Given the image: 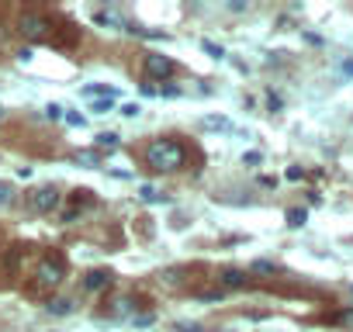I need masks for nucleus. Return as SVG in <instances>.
<instances>
[{
	"instance_id": "13",
	"label": "nucleus",
	"mask_w": 353,
	"mask_h": 332,
	"mask_svg": "<svg viewBox=\"0 0 353 332\" xmlns=\"http://www.w3.org/2000/svg\"><path fill=\"white\" fill-rule=\"evenodd\" d=\"M14 201V187L11 184H0V208H8Z\"/></svg>"
},
{
	"instance_id": "6",
	"label": "nucleus",
	"mask_w": 353,
	"mask_h": 332,
	"mask_svg": "<svg viewBox=\"0 0 353 332\" xmlns=\"http://www.w3.org/2000/svg\"><path fill=\"white\" fill-rule=\"evenodd\" d=\"M111 280H114L111 270H90L83 277V291H104V287H111Z\"/></svg>"
},
{
	"instance_id": "14",
	"label": "nucleus",
	"mask_w": 353,
	"mask_h": 332,
	"mask_svg": "<svg viewBox=\"0 0 353 332\" xmlns=\"http://www.w3.org/2000/svg\"><path fill=\"white\" fill-rule=\"evenodd\" d=\"M77 163H87V166H97V163H101V156H97V152H77Z\"/></svg>"
},
{
	"instance_id": "17",
	"label": "nucleus",
	"mask_w": 353,
	"mask_h": 332,
	"mask_svg": "<svg viewBox=\"0 0 353 332\" xmlns=\"http://www.w3.org/2000/svg\"><path fill=\"white\" fill-rule=\"evenodd\" d=\"M139 111H142L139 104H125V107H121V114H125V118H139Z\"/></svg>"
},
{
	"instance_id": "12",
	"label": "nucleus",
	"mask_w": 353,
	"mask_h": 332,
	"mask_svg": "<svg viewBox=\"0 0 353 332\" xmlns=\"http://www.w3.org/2000/svg\"><path fill=\"white\" fill-rule=\"evenodd\" d=\"M97 145H101V149H114V145H118V135H114V132H101V135H97Z\"/></svg>"
},
{
	"instance_id": "11",
	"label": "nucleus",
	"mask_w": 353,
	"mask_h": 332,
	"mask_svg": "<svg viewBox=\"0 0 353 332\" xmlns=\"http://www.w3.org/2000/svg\"><path fill=\"white\" fill-rule=\"evenodd\" d=\"M21 246H14L11 253H8V260H4V270H8V277H14V270H18V263H21Z\"/></svg>"
},
{
	"instance_id": "15",
	"label": "nucleus",
	"mask_w": 353,
	"mask_h": 332,
	"mask_svg": "<svg viewBox=\"0 0 353 332\" xmlns=\"http://www.w3.org/2000/svg\"><path fill=\"white\" fill-rule=\"evenodd\" d=\"M114 107V101H94V114H108Z\"/></svg>"
},
{
	"instance_id": "16",
	"label": "nucleus",
	"mask_w": 353,
	"mask_h": 332,
	"mask_svg": "<svg viewBox=\"0 0 353 332\" xmlns=\"http://www.w3.org/2000/svg\"><path fill=\"white\" fill-rule=\"evenodd\" d=\"M142 198H145V201H163V194H159L156 187H142Z\"/></svg>"
},
{
	"instance_id": "21",
	"label": "nucleus",
	"mask_w": 353,
	"mask_h": 332,
	"mask_svg": "<svg viewBox=\"0 0 353 332\" xmlns=\"http://www.w3.org/2000/svg\"><path fill=\"white\" fill-rule=\"evenodd\" d=\"M288 218H291V225H301L305 222V211H288Z\"/></svg>"
},
{
	"instance_id": "20",
	"label": "nucleus",
	"mask_w": 353,
	"mask_h": 332,
	"mask_svg": "<svg viewBox=\"0 0 353 332\" xmlns=\"http://www.w3.org/2000/svg\"><path fill=\"white\" fill-rule=\"evenodd\" d=\"M46 114H49V118H63V107H59V104H49Z\"/></svg>"
},
{
	"instance_id": "2",
	"label": "nucleus",
	"mask_w": 353,
	"mask_h": 332,
	"mask_svg": "<svg viewBox=\"0 0 353 332\" xmlns=\"http://www.w3.org/2000/svg\"><path fill=\"white\" fill-rule=\"evenodd\" d=\"M63 277H66V256H46L39 267H35V287H56V284H63Z\"/></svg>"
},
{
	"instance_id": "18",
	"label": "nucleus",
	"mask_w": 353,
	"mask_h": 332,
	"mask_svg": "<svg viewBox=\"0 0 353 332\" xmlns=\"http://www.w3.org/2000/svg\"><path fill=\"white\" fill-rule=\"evenodd\" d=\"M205 125H208V128H229L225 118H205Z\"/></svg>"
},
{
	"instance_id": "3",
	"label": "nucleus",
	"mask_w": 353,
	"mask_h": 332,
	"mask_svg": "<svg viewBox=\"0 0 353 332\" xmlns=\"http://www.w3.org/2000/svg\"><path fill=\"white\" fill-rule=\"evenodd\" d=\"M49 28H52V21H49L46 14L25 11V14L18 18V32H21L28 42H46V39H49Z\"/></svg>"
},
{
	"instance_id": "7",
	"label": "nucleus",
	"mask_w": 353,
	"mask_h": 332,
	"mask_svg": "<svg viewBox=\"0 0 353 332\" xmlns=\"http://www.w3.org/2000/svg\"><path fill=\"white\" fill-rule=\"evenodd\" d=\"M139 304H135V298H128V294H121V298H114L111 301V308H108V315L111 318H125V315H132Z\"/></svg>"
},
{
	"instance_id": "1",
	"label": "nucleus",
	"mask_w": 353,
	"mask_h": 332,
	"mask_svg": "<svg viewBox=\"0 0 353 332\" xmlns=\"http://www.w3.org/2000/svg\"><path fill=\"white\" fill-rule=\"evenodd\" d=\"M142 159L152 174H176L188 163V145L181 138H152L142 149Z\"/></svg>"
},
{
	"instance_id": "4",
	"label": "nucleus",
	"mask_w": 353,
	"mask_h": 332,
	"mask_svg": "<svg viewBox=\"0 0 353 332\" xmlns=\"http://www.w3.org/2000/svg\"><path fill=\"white\" fill-rule=\"evenodd\" d=\"M59 201H63V194H59L52 184L35 187V191L28 194V208H32V211H39V215H52V211L59 208Z\"/></svg>"
},
{
	"instance_id": "5",
	"label": "nucleus",
	"mask_w": 353,
	"mask_h": 332,
	"mask_svg": "<svg viewBox=\"0 0 353 332\" xmlns=\"http://www.w3.org/2000/svg\"><path fill=\"white\" fill-rule=\"evenodd\" d=\"M142 70H145V76H152V80H166V76H173L176 63H173L170 56H159V52H145V56H142Z\"/></svg>"
},
{
	"instance_id": "10",
	"label": "nucleus",
	"mask_w": 353,
	"mask_h": 332,
	"mask_svg": "<svg viewBox=\"0 0 353 332\" xmlns=\"http://www.w3.org/2000/svg\"><path fill=\"white\" fill-rule=\"evenodd\" d=\"M46 308H49V315H70L73 311V301L70 298H52Z\"/></svg>"
},
{
	"instance_id": "8",
	"label": "nucleus",
	"mask_w": 353,
	"mask_h": 332,
	"mask_svg": "<svg viewBox=\"0 0 353 332\" xmlns=\"http://www.w3.org/2000/svg\"><path fill=\"white\" fill-rule=\"evenodd\" d=\"M114 87H101V83H87L83 87V97H94V101H114Z\"/></svg>"
},
{
	"instance_id": "19",
	"label": "nucleus",
	"mask_w": 353,
	"mask_h": 332,
	"mask_svg": "<svg viewBox=\"0 0 353 332\" xmlns=\"http://www.w3.org/2000/svg\"><path fill=\"white\" fill-rule=\"evenodd\" d=\"M201 45H205V52H212V56H215V59H219V56H222V49H219V45H215V42H201Z\"/></svg>"
},
{
	"instance_id": "9",
	"label": "nucleus",
	"mask_w": 353,
	"mask_h": 332,
	"mask_svg": "<svg viewBox=\"0 0 353 332\" xmlns=\"http://www.w3.org/2000/svg\"><path fill=\"white\" fill-rule=\"evenodd\" d=\"M219 280H222L225 287H243L250 277H246L243 270H232V267H229V270H222V273H219Z\"/></svg>"
}]
</instances>
